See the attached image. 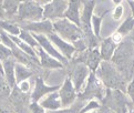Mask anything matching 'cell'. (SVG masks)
I'll use <instances>...</instances> for the list:
<instances>
[{
	"label": "cell",
	"instance_id": "cell-31",
	"mask_svg": "<svg viewBox=\"0 0 134 113\" xmlns=\"http://www.w3.org/2000/svg\"><path fill=\"white\" fill-rule=\"evenodd\" d=\"M102 105H100V103L98 102V101H95V100H91V101H89V103L87 105H84L83 108H82V110H81V112L80 113H87V112H89V111H91V110H98V109H100Z\"/></svg>",
	"mask_w": 134,
	"mask_h": 113
},
{
	"label": "cell",
	"instance_id": "cell-22",
	"mask_svg": "<svg viewBox=\"0 0 134 113\" xmlns=\"http://www.w3.org/2000/svg\"><path fill=\"white\" fill-rule=\"evenodd\" d=\"M15 74H16V84H19L23 81H27V79L32 77V74H36L31 69L25 67L21 63H16L15 67Z\"/></svg>",
	"mask_w": 134,
	"mask_h": 113
},
{
	"label": "cell",
	"instance_id": "cell-39",
	"mask_svg": "<svg viewBox=\"0 0 134 113\" xmlns=\"http://www.w3.org/2000/svg\"><path fill=\"white\" fill-rule=\"evenodd\" d=\"M129 3H130V7L132 9V13H133V18H134V1H129Z\"/></svg>",
	"mask_w": 134,
	"mask_h": 113
},
{
	"label": "cell",
	"instance_id": "cell-19",
	"mask_svg": "<svg viewBox=\"0 0 134 113\" xmlns=\"http://www.w3.org/2000/svg\"><path fill=\"white\" fill-rule=\"evenodd\" d=\"M116 50V44L113 42L112 38H107L101 42L100 46V54L103 61H110Z\"/></svg>",
	"mask_w": 134,
	"mask_h": 113
},
{
	"label": "cell",
	"instance_id": "cell-21",
	"mask_svg": "<svg viewBox=\"0 0 134 113\" xmlns=\"http://www.w3.org/2000/svg\"><path fill=\"white\" fill-rule=\"evenodd\" d=\"M15 67H16V62L12 58L8 59L7 61H4L2 63V69H3V73H4V78H6L8 84L10 86L11 89L15 88L16 84V74H15Z\"/></svg>",
	"mask_w": 134,
	"mask_h": 113
},
{
	"label": "cell",
	"instance_id": "cell-42",
	"mask_svg": "<svg viewBox=\"0 0 134 113\" xmlns=\"http://www.w3.org/2000/svg\"><path fill=\"white\" fill-rule=\"evenodd\" d=\"M8 113H10V112H8Z\"/></svg>",
	"mask_w": 134,
	"mask_h": 113
},
{
	"label": "cell",
	"instance_id": "cell-29",
	"mask_svg": "<svg viewBox=\"0 0 134 113\" xmlns=\"http://www.w3.org/2000/svg\"><path fill=\"white\" fill-rule=\"evenodd\" d=\"M12 56H13V54H12L11 49H9L8 47L0 43V61L4 62V61H7L8 59H11Z\"/></svg>",
	"mask_w": 134,
	"mask_h": 113
},
{
	"label": "cell",
	"instance_id": "cell-7",
	"mask_svg": "<svg viewBox=\"0 0 134 113\" xmlns=\"http://www.w3.org/2000/svg\"><path fill=\"white\" fill-rule=\"evenodd\" d=\"M43 18V7L37 1H23L20 3L16 19L18 21H41Z\"/></svg>",
	"mask_w": 134,
	"mask_h": 113
},
{
	"label": "cell",
	"instance_id": "cell-30",
	"mask_svg": "<svg viewBox=\"0 0 134 113\" xmlns=\"http://www.w3.org/2000/svg\"><path fill=\"white\" fill-rule=\"evenodd\" d=\"M102 17H98V16H93L92 17V26H93V32H94V35L95 37L100 38V27H101V22H102Z\"/></svg>",
	"mask_w": 134,
	"mask_h": 113
},
{
	"label": "cell",
	"instance_id": "cell-5",
	"mask_svg": "<svg viewBox=\"0 0 134 113\" xmlns=\"http://www.w3.org/2000/svg\"><path fill=\"white\" fill-rule=\"evenodd\" d=\"M102 106L115 113H127V110L132 108L133 103L126 99L124 93L120 90H110L108 89L104 98L101 100Z\"/></svg>",
	"mask_w": 134,
	"mask_h": 113
},
{
	"label": "cell",
	"instance_id": "cell-12",
	"mask_svg": "<svg viewBox=\"0 0 134 113\" xmlns=\"http://www.w3.org/2000/svg\"><path fill=\"white\" fill-rule=\"evenodd\" d=\"M59 95L61 99V105L63 108L72 105L75 102V99L78 98V93H76L74 86L72 81L70 80V78H66L64 80L63 86L59 90Z\"/></svg>",
	"mask_w": 134,
	"mask_h": 113
},
{
	"label": "cell",
	"instance_id": "cell-4",
	"mask_svg": "<svg viewBox=\"0 0 134 113\" xmlns=\"http://www.w3.org/2000/svg\"><path fill=\"white\" fill-rule=\"evenodd\" d=\"M52 23H53V29L57 35L69 43L73 44L80 40H84L81 28L69 21L68 19L62 18L53 21Z\"/></svg>",
	"mask_w": 134,
	"mask_h": 113
},
{
	"label": "cell",
	"instance_id": "cell-24",
	"mask_svg": "<svg viewBox=\"0 0 134 113\" xmlns=\"http://www.w3.org/2000/svg\"><path fill=\"white\" fill-rule=\"evenodd\" d=\"M0 30H6L10 36H18L20 35L21 28H19L16 23L10 20H0Z\"/></svg>",
	"mask_w": 134,
	"mask_h": 113
},
{
	"label": "cell",
	"instance_id": "cell-26",
	"mask_svg": "<svg viewBox=\"0 0 134 113\" xmlns=\"http://www.w3.org/2000/svg\"><path fill=\"white\" fill-rule=\"evenodd\" d=\"M11 94V88L4 78L3 69L0 70V99H8Z\"/></svg>",
	"mask_w": 134,
	"mask_h": 113
},
{
	"label": "cell",
	"instance_id": "cell-40",
	"mask_svg": "<svg viewBox=\"0 0 134 113\" xmlns=\"http://www.w3.org/2000/svg\"><path fill=\"white\" fill-rule=\"evenodd\" d=\"M0 113H8V111L4 109V108H3L1 104H0Z\"/></svg>",
	"mask_w": 134,
	"mask_h": 113
},
{
	"label": "cell",
	"instance_id": "cell-23",
	"mask_svg": "<svg viewBox=\"0 0 134 113\" xmlns=\"http://www.w3.org/2000/svg\"><path fill=\"white\" fill-rule=\"evenodd\" d=\"M20 1H15V0H6L2 2V7L4 13H6V19H10L18 13V9L20 6Z\"/></svg>",
	"mask_w": 134,
	"mask_h": 113
},
{
	"label": "cell",
	"instance_id": "cell-18",
	"mask_svg": "<svg viewBox=\"0 0 134 113\" xmlns=\"http://www.w3.org/2000/svg\"><path fill=\"white\" fill-rule=\"evenodd\" d=\"M37 55L39 56V62L41 68H46V69H59V68H63V64H62L60 61H58L57 59L52 58L51 55L48 54L46 51L39 48L36 50Z\"/></svg>",
	"mask_w": 134,
	"mask_h": 113
},
{
	"label": "cell",
	"instance_id": "cell-32",
	"mask_svg": "<svg viewBox=\"0 0 134 113\" xmlns=\"http://www.w3.org/2000/svg\"><path fill=\"white\" fill-rule=\"evenodd\" d=\"M123 11H124V8L122 4H118L115 7V9L113 10V15H112V18L114 20H120L123 16Z\"/></svg>",
	"mask_w": 134,
	"mask_h": 113
},
{
	"label": "cell",
	"instance_id": "cell-28",
	"mask_svg": "<svg viewBox=\"0 0 134 113\" xmlns=\"http://www.w3.org/2000/svg\"><path fill=\"white\" fill-rule=\"evenodd\" d=\"M133 28H134V18L129 17V18H126V20L119 27L116 32L121 36H124V35H127L129 32H131L133 30Z\"/></svg>",
	"mask_w": 134,
	"mask_h": 113
},
{
	"label": "cell",
	"instance_id": "cell-35",
	"mask_svg": "<svg viewBox=\"0 0 134 113\" xmlns=\"http://www.w3.org/2000/svg\"><path fill=\"white\" fill-rule=\"evenodd\" d=\"M17 87L22 93H28L30 90V83L28 81H23L21 83H19V84H17Z\"/></svg>",
	"mask_w": 134,
	"mask_h": 113
},
{
	"label": "cell",
	"instance_id": "cell-8",
	"mask_svg": "<svg viewBox=\"0 0 134 113\" xmlns=\"http://www.w3.org/2000/svg\"><path fill=\"white\" fill-rule=\"evenodd\" d=\"M101 54H100V50L98 48L94 49H87L83 52H80L76 58H72L70 63L72 64H78L82 63L87 65L91 72H97V70L100 67L101 63Z\"/></svg>",
	"mask_w": 134,
	"mask_h": 113
},
{
	"label": "cell",
	"instance_id": "cell-9",
	"mask_svg": "<svg viewBox=\"0 0 134 113\" xmlns=\"http://www.w3.org/2000/svg\"><path fill=\"white\" fill-rule=\"evenodd\" d=\"M69 6V1L54 0L43 6V20H59L64 16V12Z\"/></svg>",
	"mask_w": 134,
	"mask_h": 113
},
{
	"label": "cell",
	"instance_id": "cell-10",
	"mask_svg": "<svg viewBox=\"0 0 134 113\" xmlns=\"http://www.w3.org/2000/svg\"><path fill=\"white\" fill-rule=\"evenodd\" d=\"M69 74H70L69 78L73 83L75 91L79 94L81 92V88H82L85 79L89 78V75H90L89 68L87 67V65L82 64V63H78V64L71 63Z\"/></svg>",
	"mask_w": 134,
	"mask_h": 113
},
{
	"label": "cell",
	"instance_id": "cell-6",
	"mask_svg": "<svg viewBox=\"0 0 134 113\" xmlns=\"http://www.w3.org/2000/svg\"><path fill=\"white\" fill-rule=\"evenodd\" d=\"M105 92H107V90L104 89L103 83L100 81V79L97 77L95 72H90L87 86H85L82 92L78 94V99L82 102H85L87 100L91 101L93 99L102 100L105 95Z\"/></svg>",
	"mask_w": 134,
	"mask_h": 113
},
{
	"label": "cell",
	"instance_id": "cell-14",
	"mask_svg": "<svg viewBox=\"0 0 134 113\" xmlns=\"http://www.w3.org/2000/svg\"><path fill=\"white\" fill-rule=\"evenodd\" d=\"M48 39H49L52 43H53L57 48L59 49V52L64 56L66 60H70L73 58V54L76 52V50L74 47L69 43V42H66L65 40H63L62 38H60L57 33H51V35H48Z\"/></svg>",
	"mask_w": 134,
	"mask_h": 113
},
{
	"label": "cell",
	"instance_id": "cell-25",
	"mask_svg": "<svg viewBox=\"0 0 134 113\" xmlns=\"http://www.w3.org/2000/svg\"><path fill=\"white\" fill-rule=\"evenodd\" d=\"M19 37H20V39L25 42V43H27L28 46H30L31 48L33 49V50H37V49H39V48H41L40 47V44L37 42V40L33 38V36L30 33L29 31H27V30H25V29H22L21 28V30H20V35H19Z\"/></svg>",
	"mask_w": 134,
	"mask_h": 113
},
{
	"label": "cell",
	"instance_id": "cell-2",
	"mask_svg": "<svg viewBox=\"0 0 134 113\" xmlns=\"http://www.w3.org/2000/svg\"><path fill=\"white\" fill-rule=\"evenodd\" d=\"M97 77L103 83V86L110 90H120L122 92L125 91L126 81L118 71L115 65L110 63L109 61H102L100 63V67L97 70Z\"/></svg>",
	"mask_w": 134,
	"mask_h": 113
},
{
	"label": "cell",
	"instance_id": "cell-16",
	"mask_svg": "<svg viewBox=\"0 0 134 113\" xmlns=\"http://www.w3.org/2000/svg\"><path fill=\"white\" fill-rule=\"evenodd\" d=\"M22 29L31 32L32 35H51L54 32L53 23L50 20H42L37 22H30L23 26Z\"/></svg>",
	"mask_w": 134,
	"mask_h": 113
},
{
	"label": "cell",
	"instance_id": "cell-33",
	"mask_svg": "<svg viewBox=\"0 0 134 113\" xmlns=\"http://www.w3.org/2000/svg\"><path fill=\"white\" fill-rule=\"evenodd\" d=\"M29 112L30 113H47L39 103H30L29 104Z\"/></svg>",
	"mask_w": 134,
	"mask_h": 113
},
{
	"label": "cell",
	"instance_id": "cell-43",
	"mask_svg": "<svg viewBox=\"0 0 134 113\" xmlns=\"http://www.w3.org/2000/svg\"><path fill=\"white\" fill-rule=\"evenodd\" d=\"M0 41H1V40H0Z\"/></svg>",
	"mask_w": 134,
	"mask_h": 113
},
{
	"label": "cell",
	"instance_id": "cell-36",
	"mask_svg": "<svg viewBox=\"0 0 134 113\" xmlns=\"http://www.w3.org/2000/svg\"><path fill=\"white\" fill-rule=\"evenodd\" d=\"M122 37L123 36H121L120 33H118V32H115L113 36H112V40H113V42L114 43H120V42H122Z\"/></svg>",
	"mask_w": 134,
	"mask_h": 113
},
{
	"label": "cell",
	"instance_id": "cell-1",
	"mask_svg": "<svg viewBox=\"0 0 134 113\" xmlns=\"http://www.w3.org/2000/svg\"><path fill=\"white\" fill-rule=\"evenodd\" d=\"M111 60L125 81L132 77L134 68V41L131 38L121 42Z\"/></svg>",
	"mask_w": 134,
	"mask_h": 113
},
{
	"label": "cell",
	"instance_id": "cell-11",
	"mask_svg": "<svg viewBox=\"0 0 134 113\" xmlns=\"http://www.w3.org/2000/svg\"><path fill=\"white\" fill-rule=\"evenodd\" d=\"M29 94L28 93H22L16 86L12 89L11 94L9 95L8 100L10 102V104L15 109L16 113H27V108H29Z\"/></svg>",
	"mask_w": 134,
	"mask_h": 113
},
{
	"label": "cell",
	"instance_id": "cell-27",
	"mask_svg": "<svg viewBox=\"0 0 134 113\" xmlns=\"http://www.w3.org/2000/svg\"><path fill=\"white\" fill-rule=\"evenodd\" d=\"M84 102L80 101L79 102H74L70 108H64L62 110H54V111H47V113H80L82 108L84 106Z\"/></svg>",
	"mask_w": 134,
	"mask_h": 113
},
{
	"label": "cell",
	"instance_id": "cell-13",
	"mask_svg": "<svg viewBox=\"0 0 134 113\" xmlns=\"http://www.w3.org/2000/svg\"><path fill=\"white\" fill-rule=\"evenodd\" d=\"M32 36L37 40L38 43L40 44L41 48L43 49L49 55H51L52 58H54L58 61H60L62 64H68L69 63V61L66 60L58 50H57V48H54V46L51 43V41L48 39L47 36H44V35H32Z\"/></svg>",
	"mask_w": 134,
	"mask_h": 113
},
{
	"label": "cell",
	"instance_id": "cell-37",
	"mask_svg": "<svg viewBox=\"0 0 134 113\" xmlns=\"http://www.w3.org/2000/svg\"><path fill=\"white\" fill-rule=\"evenodd\" d=\"M91 113H111V111H110L109 109H107V108L101 106V108H100V109H98V110H94V111H92Z\"/></svg>",
	"mask_w": 134,
	"mask_h": 113
},
{
	"label": "cell",
	"instance_id": "cell-3",
	"mask_svg": "<svg viewBox=\"0 0 134 113\" xmlns=\"http://www.w3.org/2000/svg\"><path fill=\"white\" fill-rule=\"evenodd\" d=\"M95 1H83V10L81 12V30H82L84 42L88 49H94L99 44V39L92 30V12Z\"/></svg>",
	"mask_w": 134,
	"mask_h": 113
},
{
	"label": "cell",
	"instance_id": "cell-41",
	"mask_svg": "<svg viewBox=\"0 0 134 113\" xmlns=\"http://www.w3.org/2000/svg\"><path fill=\"white\" fill-rule=\"evenodd\" d=\"M127 113H134V110H133V111H130V112H127Z\"/></svg>",
	"mask_w": 134,
	"mask_h": 113
},
{
	"label": "cell",
	"instance_id": "cell-34",
	"mask_svg": "<svg viewBox=\"0 0 134 113\" xmlns=\"http://www.w3.org/2000/svg\"><path fill=\"white\" fill-rule=\"evenodd\" d=\"M126 92H127L129 95H130L131 100H132V103L134 104V75H133L132 81H131L130 83H129L127 89H126Z\"/></svg>",
	"mask_w": 134,
	"mask_h": 113
},
{
	"label": "cell",
	"instance_id": "cell-38",
	"mask_svg": "<svg viewBox=\"0 0 134 113\" xmlns=\"http://www.w3.org/2000/svg\"><path fill=\"white\" fill-rule=\"evenodd\" d=\"M1 19H6V13H4L2 3H0V20H1Z\"/></svg>",
	"mask_w": 134,
	"mask_h": 113
},
{
	"label": "cell",
	"instance_id": "cell-17",
	"mask_svg": "<svg viewBox=\"0 0 134 113\" xmlns=\"http://www.w3.org/2000/svg\"><path fill=\"white\" fill-rule=\"evenodd\" d=\"M80 6L81 1H76V0H70L69 6L66 8V10L64 12L63 18L68 19L69 21H71L78 27L81 26V12H80Z\"/></svg>",
	"mask_w": 134,
	"mask_h": 113
},
{
	"label": "cell",
	"instance_id": "cell-15",
	"mask_svg": "<svg viewBox=\"0 0 134 113\" xmlns=\"http://www.w3.org/2000/svg\"><path fill=\"white\" fill-rule=\"evenodd\" d=\"M58 89H59L58 86H53V87H48V86H46L43 79H42L41 77H38L36 79L35 90L32 91L31 95H30L31 103H38L44 95H47V94H50L52 92H55Z\"/></svg>",
	"mask_w": 134,
	"mask_h": 113
},
{
	"label": "cell",
	"instance_id": "cell-20",
	"mask_svg": "<svg viewBox=\"0 0 134 113\" xmlns=\"http://www.w3.org/2000/svg\"><path fill=\"white\" fill-rule=\"evenodd\" d=\"M40 105L47 109L48 111H54V110H59L61 105V99L59 95V92H52L40 102Z\"/></svg>",
	"mask_w": 134,
	"mask_h": 113
}]
</instances>
